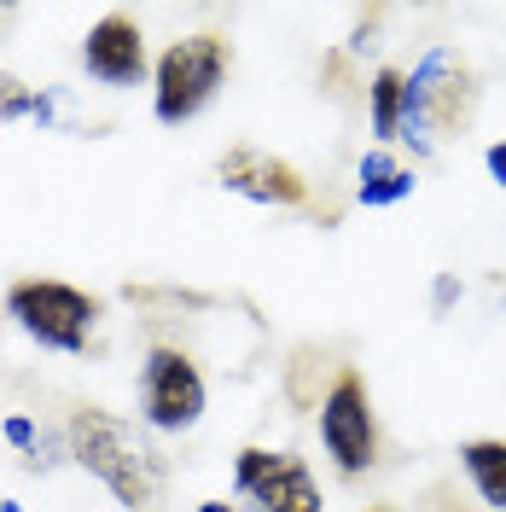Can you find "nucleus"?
I'll return each instance as SVG.
<instances>
[{
	"mask_svg": "<svg viewBox=\"0 0 506 512\" xmlns=\"http://www.w3.org/2000/svg\"><path fill=\"white\" fill-rule=\"evenodd\" d=\"M70 460L111 489V501L128 512H158L169 495V460L146 443L123 414L99 408V402H76L70 408Z\"/></svg>",
	"mask_w": 506,
	"mask_h": 512,
	"instance_id": "f257e3e1",
	"label": "nucleus"
},
{
	"mask_svg": "<svg viewBox=\"0 0 506 512\" xmlns=\"http://www.w3.org/2000/svg\"><path fill=\"white\" fill-rule=\"evenodd\" d=\"M320 448L344 478H367L379 466V414H373V390L355 367H338L332 390L320 396Z\"/></svg>",
	"mask_w": 506,
	"mask_h": 512,
	"instance_id": "39448f33",
	"label": "nucleus"
},
{
	"mask_svg": "<svg viewBox=\"0 0 506 512\" xmlns=\"http://www.w3.org/2000/svg\"><path fill=\"white\" fill-rule=\"evenodd\" d=\"M99 303L94 291L70 286V280H53V274H24L6 286V320L24 326V338H35L41 350H59V355H82L88 338H94Z\"/></svg>",
	"mask_w": 506,
	"mask_h": 512,
	"instance_id": "7ed1b4c3",
	"label": "nucleus"
},
{
	"mask_svg": "<svg viewBox=\"0 0 506 512\" xmlns=\"http://www.w3.org/2000/svg\"><path fill=\"white\" fill-rule=\"evenodd\" d=\"M0 437H6V443L30 460V472H41V466H47V460H41V431H35L30 414H6V419H0Z\"/></svg>",
	"mask_w": 506,
	"mask_h": 512,
	"instance_id": "4468645a",
	"label": "nucleus"
},
{
	"mask_svg": "<svg viewBox=\"0 0 506 512\" xmlns=\"http://www.w3.org/2000/svg\"><path fill=\"white\" fill-rule=\"evenodd\" d=\"M367 512H396V507H367Z\"/></svg>",
	"mask_w": 506,
	"mask_h": 512,
	"instance_id": "6ab92c4d",
	"label": "nucleus"
},
{
	"mask_svg": "<svg viewBox=\"0 0 506 512\" xmlns=\"http://www.w3.org/2000/svg\"><path fill=\"white\" fill-rule=\"evenodd\" d=\"M227 70H233V41L227 35L198 30V35L169 41L158 53V64H152V111H158V123H169V128L192 123L216 99Z\"/></svg>",
	"mask_w": 506,
	"mask_h": 512,
	"instance_id": "20e7f679",
	"label": "nucleus"
},
{
	"mask_svg": "<svg viewBox=\"0 0 506 512\" xmlns=\"http://www.w3.org/2000/svg\"><path fill=\"white\" fill-rule=\"evenodd\" d=\"M59 117V94L53 88H30L12 70H0V123H53Z\"/></svg>",
	"mask_w": 506,
	"mask_h": 512,
	"instance_id": "ddd939ff",
	"label": "nucleus"
},
{
	"mask_svg": "<svg viewBox=\"0 0 506 512\" xmlns=\"http://www.w3.org/2000/svg\"><path fill=\"white\" fill-rule=\"evenodd\" d=\"M216 181H222L233 198H251V204H274V210H303L309 204V175L291 158H274L251 140L227 146L222 163H216Z\"/></svg>",
	"mask_w": 506,
	"mask_h": 512,
	"instance_id": "6e6552de",
	"label": "nucleus"
},
{
	"mask_svg": "<svg viewBox=\"0 0 506 512\" xmlns=\"http://www.w3.org/2000/svg\"><path fill=\"white\" fill-rule=\"evenodd\" d=\"M402 94H408V70L396 64H379L373 82H367V123H373V140H402Z\"/></svg>",
	"mask_w": 506,
	"mask_h": 512,
	"instance_id": "f8f14e48",
	"label": "nucleus"
},
{
	"mask_svg": "<svg viewBox=\"0 0 506 512\" xmlns=\"http://www.w3.org/2000/svg\"><path fill=\"white\" fill-rule=\"evenodd\" d=\"M477 117V70L466 64L460 47H425V59L408 70V94H402V140L413 152H437V140L466 134Z\"/></svg>",
	"mask_w": 506,
	"mask_h": 512,
	"instance_id": "f03ea898",
	"label": "nucleus"
},
{
	"mask_svg": "<svg viewBox=\"0 0 506 512\" xmlns=\"http://www.w3.org/2000/svg\"><path fill=\"white\" fill-rule=\"evenodd\" d=\"M460 472L472 478L483 507L506 512V437H472V443H460Z\"/></svg>",
	"mask_w": 506,
	"mask_h": 512,
	"instance_id": "9b49d317",
	"label": "nucleus"
},
{
	"mask_svg": "<svg viewBox=\"0 0 506 512\" xmlns=\"http://www.w3.org/2000/svg\"><path fill=\"white\" fill-rule=\"evenodd\" d=\"M413 187H419V175L390 152H367L361 169H355V204L361 210H390V204L413 198Z\"/></svg>",
	"mask_w": 506,
	"mask_h": 512,
	"instance_id": "9d476101",
	"label": "nucleus"
},
{
	"mask_svg": "<svg viewBox=\"0 0 506 512\" xmlns=\"http://www.w3.org/2000/svg\"><path fill=\"white\" fill-rule=\"evenodd\" d=\"M204 373L181 344H152L146 367H140V419L152 431H192L204 419Z\"/></svg>",
	"mask_w": 506,
	"mask_h": 512,
	"instance_id": "423d86ee",
	"label": "nucleus"
},
{
	"mask_svg": "<svg viewBox=\"0 0 506 512\" xmlns=\"http://www.w3.org/2000/svg\"><path fill=\"white\" fill-rule=\"evenodd\" d=\"M233 489L256 512H326V495H320L309 460L274 454V448H256V443L233 454Z\"/></svg>",
	"mask_w": 506,
	"mask_h": 512,
	"instance_id": "0eeeda50",
	"label": "nucleus"
},
{
	"mask_svg": "<svg viewBox=\"0 0 506 512\" xmlns=\"http://www.w3.org/2000/svg\"><path fill=\"white\" fill-rule=\"evenodd\" d=\"M82 70L105 82V88H140L152 76V59H146V35L128 12H105L94 30L82 35Z\"/></svg>",
	"mask_w": 506,
	"mask_h": 512,
	"instance_id": "1a4fd4ad",
	"label": "nucleus"
},
{
	"mask_svg": "<svg viewBox=\"0 0 506 512\" xmlns=\"http://www.w3.org/2000/svg\"><path fill=\"white\" fill-rule=\"evenodd\" d=\"M454 291H460V280H454V274H443V280H437V291H431V309H437V315L454 303Z\"/></svg>",
	"mask_w": 506,
	"mask_h": 512,
	"instance_id": "dca6fc26",
	"label": "nucleus"
},
{
	"mask_svg": "<svg viewBox=\"0 0 506 512\" xmlns=\"http://www.w3.org/2000/svg\"><path fill=\"white\" fill-rule=\"evenodd\" d=\"M192 512H245V507H239V501H198Z\"/></svg>",
	"mask_w": 506,
	"mask_h": 512,
	"instance_id": "f3484780",
	"label": "nucleus"
},
{
	"mask_svg": "<svg viewBox=\"0 0 506 512\" xmlns=\"http://www.w3.org/2000/svg\"><path fill=\"white\" fill-rule=\"evenodd\" d=\"M0 512H24V507H18V501H0Z\"/></svg>",
	"mask_w": 506,
	"mask_h": 512,
	"instance_id": "a211bd4d",
	"label": "nucleus"
},
{
	"mask_svg": "<svg viewBox=\"0 0 506 512\" xmlns=\"http://www.w3.org/2000/svg\"><path fill=\"white\" fill-rule=\"evenodd\" d=\"M483 163H489V175H495V187L506 192V140H495V146L483 152Z\"/></svg>",
	"mask_w": 506,
	"mask_h": 512,
	"instance_id": "2eb2a0df",
	"label": "nucleus"
}]
</instances>
